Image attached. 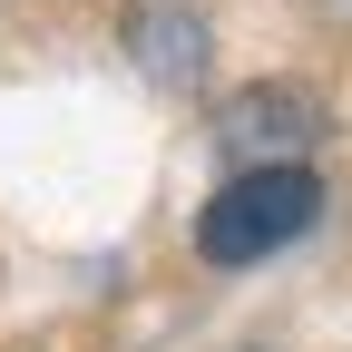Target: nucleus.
<instances>
[{
	"label": "nucleus",
	"instance_id": "obj_1",
	"mask_svg": "<svg viewBox=\"0 0 352 352\" xmlns=\"http://www.w3.org/2000/svg\"><path fill=\"white\" fill-rule=\"evenodd\" d=\"M323 206V176L314 166H245L215 186V206L196 215V254L206 264H264L274 245H294Z\"/></svg>",
	"mask_w": 352,
	"mask_h": 352
},
{
	"label": "nucleus",
	"instance_id": "obj_2",
	"mask_svg": "<svg viewBox=\"0 0 352 352\" xmlns=\"http://www.w3.org/2000/svg\"><path fill=\"white\" fill-rule=\"evenodd\" d=\"M323 127V108H314V88H294V78H274V88H245L235 98V118H226V138H235V157H264V166H294V147Z\"/></svg>",
	"mask_w": 352,
	"mask_h": 352
}]
</instances>
